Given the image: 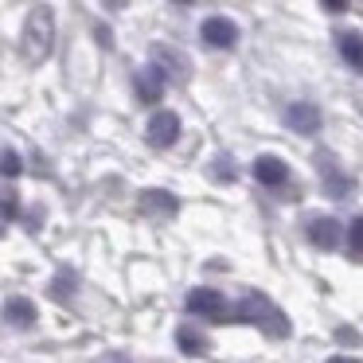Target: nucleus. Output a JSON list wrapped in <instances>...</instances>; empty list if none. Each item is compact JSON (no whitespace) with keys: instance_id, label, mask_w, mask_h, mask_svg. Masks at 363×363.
I'll use <instances>...</instances> for the list:
<instances>
[{"instance_id":"obj_22","label":"nucleus","mask_w":363,"mask_h":363,"mask_svg":"<svg viewBox=\"0 0 363 363\" xmlns=\"http://www.w3.org/2000/svg\"><path fill=\"white\" fill-rule=\"evenodd\" d=\"M106 363H125V359H106Z\"/></svg>"},{"instance_id":"obj_16","label":"nucleus","mask_w":363,"mask_h":363,"mask_svg":"<svg viewBox=\"0 0 363 363\" xmlns=\"http://www.w3.org/2000/svg\"><path fill=\"white\" fill-rule=\"evenodd\" d=\"M180 347L184 352H199L203 344H199V336H191V328H180Z\"/></svg>"},{"instance_id":"obj_6","label":"nucleus","mask_w":363,"mask_h":363,"mask_svg":"<svg viewBox=\"0 0 363 363\" xmlns=\"http://www.w3.org/2000/svg\"><path fill=\"white\" fill-rule=\"evenodd\" d=\"M176 137H180V118L168 110H157L149 118V141L160 145V149H168V145H176Z\"/></svg>"},{"instance_id":"obj_12","label":"nucleus","mask_w":363,"mask_h":363,"mask_svg":"<svg viewBox=\"0 0 363 363\" xmlns=\"http://www.w3.org/2000/svg\"><path fill=\"white\" fill-rule=\"evenodd\" d=\"M141 207H145V211H176V199L168 196V191H145Z\"/></svg>"},{"instance_id":"obj_11","label":"nucleus","mask_w":363,"mask_h":363,"mask_svg":"<svg viewBox=\"0 0 363 363\" xmlns=\"http://www.w3.org/2000/svg\"><path fill=\"white\" fill-rule=\"evenodd\" d=\"M340 55H344L347 67L363 71V35L359 32H340Z\"/></svg>"},{"instance_id":"obj_19","label":"nucleus","mask_w":363,"mask_h":363,"mask_svg":"<svg viewBox=\"0 0 363 363\" xmlns=\"http://www.w3.org/2000/svg\"><path fill=\"white\" fill-rule=\"evenodd\" d=\"M16 211V199H0V215H12Z\"/></svg>"},{"instance_id":"obj_20","label":"nucleus","mask_w":363,"mask_h":363,"mask_svg":"<svg viewBox=\"0 0 363 363\" xmlns=\"http://www.w3.org/2000/svg\"><path fill=\"white\" fill-rule=\"evenodd\" d=\"M328 363H359V359H352V355H332Z\"/></svg>"},{"instance_id":"obj_10","label":"nucleus","mask_w":363,"mask_h":363,"mask_svg":"<svg viewBox=\"0 0 363 363\" xmlns=\"http://www.w3.org/2000/svg\"><path fill=\"white\" fill-rule=\"evenodd\" d=\"M164 71H160V67H149V71H141L137 74V94L145 98V102H157L160 94H164Z\"/></svg>"},{"instance_id":"obj_15","label":"nucleus","mask_w":363,"mask_h":363,"mask_svg":"<svg viewBox=\"0 0 363 363\" xmlns=\"http://www.w3.org/2000/svg\"><path fill=\"white\" fill-rule=\"evenodd\" d=\"M0 172H4V176H16L20 172V157H16V152H4V157H0Z\"/></svg>"},{"instance_id":"obj_2","label":"nucleus","mask_w":363,"mask_h":363,"mask_svg":"<svg viewBox=\"0 0 363 363\" xmlns=\"http://www.w3.org/2000/svg\"><path fill=\"white\" fill-rule=\"evenodd\" d=\"M227 320H246V324H262V328H269V320L281 328V336L289 332V324H285V316L277 313L274 305H269L266 297H246V301H238L235 308L227 313Z\"/></svg>"},{"instance_id":"obj_8","label":"nucleus","mask_w":363,"mask_h":363,"mask_svg":"<svg viewBox=\"0 0 363 363\" xmlns=\"http://www.w3.org/2000/svg\"><path fill=\"white\" fill-rule=\"evenodd\" d=\"M254 176H258L262 184H269V188H277V184H285L289 168H285L281 157H258L254 160Z\"/></svg>"},{"instance_id":"obj_7","label":"nucleus","mask_w":363,"mask_h":363,"mask_svg":"<svg viewBox=\"0 0 363 363\" xmlns=\"http://www.w3.org/2000/svg\"><path fill=\"white\" fill-rule=\"evenodd\" d=\"M152 67H160L164 79H180V82L188 79V59L172 48H152Z\"/></svg>"},{"instance_id":"obj_9","label":"nucleus","mask_w":363,"mask_h":363,"mask_svg":"<svg viewBox=\"0 0 363 363\" xmlns=\"http://www.w3.org/2000/svg\"><path fill=\"white\" fill-rule=\"evenodd\" d=\"M308 238H313L316 246H324V250H332V246H340L344 230H340L336 219H313L308 223Z\"/></svg>"},{"instance_id":"obj_23","label":"nucleus","mask_w":363,"mask_h":363,"mask_svg":"<svg viewBox=\"0 0 363 363\" xmlns=\"http://www.w3.org/2000/svg\"><path fill=\"white\" fill-rule=\"evenodd\" d=\"M180 4H188V0H180Z\"/></svg>"},{"instance_id":"obj_18","label":"nucleus","mask_w":363,"mask_h":363,"mask_svg":"<svg viewBox=\"0 0 363 363\" xmlns=\"http://www.w3.org/2000/svg\"><path fill=\"white\" fill-rule=\"evenodd\" d=\"M324 9H332V12H344V9H347V0H324Z\"/></svg>"},{"instance_id":"obj_1","label":"nucleus","mask_w":363,"mask_h":363,"mask_svg":"<svg viewBox=\"0 0 363 363\" xmlns=\"http://www.w3.org/2000/svg\"><path fill=\"white\" fill-rule=\"evenodd\" d=\"M55 48V12L48 4L28 12V24H24V55L32 63H43Z\"/></svg>"},{"instance_id":"obj_17","label":"nucleus","mask_w":363,"mask_h":363,"mask_svg":"<svg viewBox=\"0 0 363 363\" xmlns=\"http://www.w3.org/2000/svg\"><path fill=\"white\" fill-rule=\"evenodd\" d=\"M215 172H219V180H223V184H227V180H235V172H230V160H227V157H219V160H215Z\"/></svg>"},{"instance_id":"obj_4","label":"nucleus","mask_w":363,"mask_h":363,"mask_svg":"<svg viewBox=\"0 0 363 363\" xmlns=\"http://www.w3.org/2000/svg\"><path fill=\"white\" fill-rule=\"evenodd\" d=\"M285 125L293 129V133H320V110H316L313 102H293L289 110H285Z\"/></svg>"},{"instance_id":"obj_5","label":"nucleus","mask_w":363,"mask_h":363,"mask_svg":"<svg viewBox=\"0 0 363 363\" xmlns=\"http://www.w3.org/2000/svg\"><path fill=\"white\" fill-rule=\"evenodd\" d=\"M188 313L211 316V320H227L230 308L223 305V297H219L215 289H191V293H188Z\"/></svg>"},{"instance_id":"obj_21","label":"nucleus","mask_w":363,"mask_h":363,"mask_svg":"<svg viewBox=\"0 0 363 363\" xmlns=\"http://www.w3.org/2000/svg\"><path fill=\"white\" fill-rule=\"evenodd\" d=\"M106 4H110V9H121V4H125V0H106Z\"/></svg>"},{"instance_id":"obj_3","label":"nucleus","mask_w":363,"mask_h":363,"mask_svg":"<svg viewBox=\"0 0 363 363\" xmlns=\"http://www.w3.org/2000/svg\"><path fill=\"white\" fill-rule=\"evenodd\" d=\"M199 35H203L207 48H219V51H227L238 43V28H235V20H227V16H207L203 28H199Z\"/></svg>"},{"instance_id":"obj_13","label":"nucleus","mask_w":363,"mask_h":363,"mask_svg":"<svg viewBox=\"0 0 363 363\" xmlns=\"http://www.w3.org/2000/svg\"><path fill=\"white\" fill-rule=\"evenodd\" d=\"M4 313H9V320L12 324H32L35 320V308L32 305H28V301H9V308H4Z\"/></svg>"},{"instance_id":"obj_14","label":"nucleus","mask_w":363,"mask_h":363,"mask_svg":"<svg viewBox=\"0 0 363 363\" xmlns=\"http://www.w3.org/2000/svg\"><path fill=\"white\" fill-rule=\"evenodd\" d=\"M347 246H352L355 254H363V215L352 219V227H347Z\"/></svg>"}]
</instances>
